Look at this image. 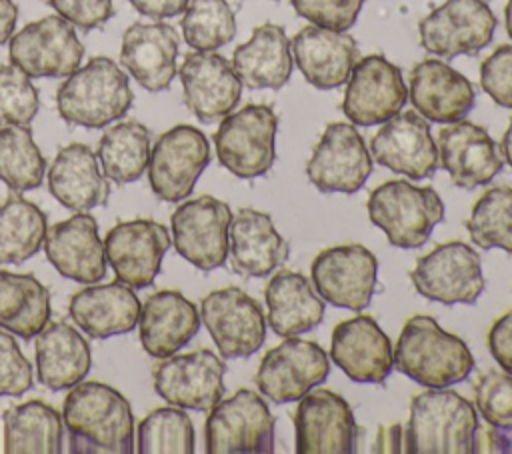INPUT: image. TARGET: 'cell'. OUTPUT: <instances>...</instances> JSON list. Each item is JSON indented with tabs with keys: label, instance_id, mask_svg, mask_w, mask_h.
<instances>
[{
	"label": "cell",
	"instance_id": "6da1fadb",
	"mask_svg": "<svg viewBox=\"0 0 512 454\" xmlns=\"http://www.w3.org/2000/svg\"><path fill=\"white\" fill-rule=\"evenodd\" d=\"M62 422L70 450L84 454L134 452V416L130 402L102 382H78L64 400Z\"/></svg>",
	"mask_w": 512,
	"mask_h": 454
},
{
	"label": "cell",
	"instance_id": "7a4b0ae2",
	"mask_svg": "<svg viewBox=\"0 0 512 454\" xmlns=\"http://www.w3.org/2000/svg\"><path fill=\"white\" fill-rule=\"evenodd\" d=\"M394 368L426 388H448L464 382L474 370L466 342L446 332L432 316H412L394 346Z\"/></svg>",
	"mask_w": 512,
	"mask_h": 454
},
{
	"label": "cell",
	"instance_id": "3957f363",
	"mask_svg": "<svg viewBox=\"0 0 512 454\" xmlns=\"http://www.w3.org/2000/svg\"><path fill=\"white\" fill-rule=\"evenodd\" d=\"M478 414L470 400L448 388H428L410 402L404 426L406 454H470Z\"/></svg>",
	"mask_w": 512,
	"mask_h": 454
},
{
	"label": "cell",
	"instance_id": "277c9868",
	"mask_svg": "<svg viewBox=\"0 0 512 454\" xmlns=\"http://www.w3.org/2000/svg\"><path fill=\"white\" fill-rule=\"evenodd\" d=\"M132 100L126 72L106 56H96L76 68L56 92L60 118L82 128L110 126L130 110Z\"/></svg>",
	"mask_w": 512,
	"mask_h": 454
},
{
	"label": "cell",
	"instance_id": "5b68a950",
	"mask_svg": "<svg viewBox=\"0 0 512 454\" xmlns=\"http://www.w3.org/2000/svg\"><path fill=\"white\" fill-rule=\"evenodd\" d=\"M368 216L396 248H420L444 218V202L430 186L388 180L368 196Z\"/></svg>",
	"mask_w": 512,
	"mask_h": 454
},
{
	"label": "cell",
	"instance_id": "8992f818",
	"mask_svg": "<svg viewBox=\"0 0 512 454\" xmlns=\"http://www.w3.org/2000/svg\"><path fill=\"white\" fill-rule=\"evenodd\" d=\"M278 116L270 104H246L226 114L214 132L220 164L238 178L266 174L276 160Z\"/></svg>",
	"mask_w": 512,
	"mask_h": 454
},
{
	"label": "cell",
	"instance_id": "52a82bcc",
	"mask_svg": "<svg viewBox=\"0 0 512 454\" xmlns=\"http://www.w3.org/2000/svg\"><path fill=\"white\" fill-rule=\"evenodd\" d=\"M204 438L208 454H272L274 416L266 400L248 388L208 410Z\"/></svg>",
	"mask_w": 512,
	"mask_h": 454
},
{
	"label": "cell",
	"instance_id": "ba28073f",
	"mask_svg": "<svg viewBox=\"0 0 512 454\" xmlns=\"http://www.w3.org/2000/svg\"><path fill=\"white\" fill-rule=\"evenodd\" d=\"M494 30L488 0H444L418 24L422 48L442 60L478 54L492 42Z\"/></svg>",
	"mask_w": 512,
	"mask_h": 454
},
{
	"label": "cell",
	"instance_id": "9c48e42d",
	"mask_svg": "<svg viewBox=\"0 0 512 454\" xmlns=\"http://www.w3.org/2000/svg\"><path fill=\"white\" fill-rule=\"evenodd\" d=\"M420 296L446 306L474 304L484 292L480 254L466 242H446L424 254L410 272Z\"/></svg>",
	"mask_w": 512,
	"mask_h": 454
},
{
	"label": "cell",
	"instance_id": "30bf717a",
	"mask_svg": "<svg viewBox=\"0 0 512 454\" xmlns=\"http://www.w3.org/2000/svg\"><path fill=\"white\" fill-rule=\"evenodd\" d=\"M210 164V142L194 126L178 124L166 130L152 146L148 182L164 202H180L190 196L196 180Z\"/></svg>",
	"mask_w": 512,
	"mask_h": 454
},
{
	"label": "cell",
	"instance_id": "8fae6325",
	"mask_svg": "<svg viewBox=\"0 0 512 454\" xmlns=\"http://www.w3.org/2000/svg\"><path fill=\"white\" fill-rule=\"evenodd\" d=\"M232 210L224 200L198 196L182 202L170 216L176 252L192 266L210 272L228 258V230Z\"/></svg>",
	"mask_w": 512,
	"mask_h": 454
},
{
	"label": "cell",
	"instance_id": "7c38bea8",
	"mask_svg": "<svg viewBox=\"0 0 512 454\" xmlns=\"http://www.w3.org/2000/svg\"><path fill=\"white\" fill-rule=\"evenodd\" d=\"M200 320L222 358H248L266 340V316L262 306L242 288L228 286L210 292L200 304Z\"/></svg>",
	"mask_w": 512,
	"mask_h": 454
},
{
	"label": "cell",
	"instance_id": "4fadbf2b",
	"mask_svg": "<svg viewBox=\"0 0 512 454\" xmlns=\"http://www.w3.org/2000/svg\"><path fill=\"white\" fill-rule=\"evenodd\" d=\"M10 62L30 78H64L80 68L84 46L62 16H44L12 34Z\"/></svg>",
	"mask_w": 512,
	"mask_h": 454
},
{
	"label": "cell",
	"instance_id": "5bb4252c",
	"mask_svg": "<svg viewBox=\"0 0 512 454\" xmlns=\"http://www.w3.org/2000/svg\"><path fill=\"white\" fill-rule=\"evenodd\" d=\"M330 374L326 350L312 340L290 336L270 348L256 372V386L262 396L276 404L296 402L322 384Z\"/></svg>",
	"mask_w": 512,
	"mask_h": 454
},
{
	"label": "cell",
	"instance_id": "9a60e30c",
	"mask_svg": "<svg viewBox=\"0 0 512 454\" xmlns=\"http://www.w3.org/2000/svg\"><path fill=\"white\" fill-rule=\"evenodd\" d=\"M310 276L318 296L338 308L364 310L378 284V260L362 244L332 246L312 260Z\"/></svg>",
	"mask_w": 512,
	"mask_h": 454
},
{
	"label": "cell",
	"instance_id": "2e32d148",
	"mask_svg": "<svg viewBox=\"0 0 512 454\" xmlns=\"http://www.w3.org/2000/svg\"><path fill=\"white\" fill-rule=\"evenodd\" d=\"M406 100L402 70L382 54H370L354 64L340 108L350 124L376 126L402 112Z\"/></svg>",
	"mask_w": 512,
	"mask_h": 454
},
{
	"label": "cell",
	"instance_id": "e0dca14e",
	"mask_svg": "<svg viewBox=\"0 0 512 454\" xmlns=\"http://www.w3.org/2000/svg\"><path fill=\"white\" fill-rule=\"evenodd\" d=\"M294 436L298 454H352L360 428L344 396L312 388L296 406Z\"/></svg>",
	"mask_w": 512,
	"mask_h": 454
},
{
	"label": "cell",
	"instance_id": "ac0fdd59",
	"mask_svg": "<svg viewBox=\"0 0 512 454\" xmlns=\"http://www.w3.org/2000/svg\"><path fill=\"white\" fill-rule=\"evenodd\" d=\"M226 364L212 350H194L162 358L152 372L154 390L168 404L208 412L224 396Z\"/></svg>",
	"mask_w": 512,
	"mask_h": 454
},
{
	"label": "cell",
	"instance_id": "d6986e66",
	"mask_svg": "<svg viewBox=\"0 0 512 454\" xmlns=\"http://www.w3.org/2000/svg\"><path fill=\"white\" fill-rule=\"evenodd\" d=\"M372 172V156L354 124L332 122L324 128L306 162L308 180L324 194H352Z\"/></svg>",
	"mask_w": 512,
	"mask_h": 454
},
{
	"label": "cell",
	"instance_id": "ffe728a7",
	"mask_svg": "<svg viewBox=\"0 0 512 454\" xmlns=\"http://www.w3.org/2000/svg\"><path fill=\"white\" fill-rule=\"evenodd\" d=\"M170 244L166 226L150 218H134L122 220L108 230L104 252L116 280L140 290L156 280Z\"/></svg>",
	"mask_w": 512,
	"mask_h": 454
},
{
	"label": "cell",
	"instance_id": "44dd1931",
	"mask_svg": "<svg viewBox=\"0 0 512 454\" xmlns=\"http://www.w3.org/2000/svg\"><path fill=\"white\" fill-rule=\"evenodd\" d=\"M370 156L380 166L412 180L428 178L440 166L430 124L416 110L398 112L382 122L370 140Z\"/></svg>",
	"mask_w": 512,
	"mask_h": 454
},
{
	"label": "cell",
	"instance_id": "7402d4cb",
	"mask_svg": "<svg viewBox=\"0 0 512 454\" xmlns=\"http://www.w3.org/2000/svg\"><path fill=\"white\" fill-rule=\"evenodd\" d=\"M182 94L186 108L204 124L230 114L242 96V82L222 54L190 52L180 70Z\"/></svg>",
	"mask_w": 512,
	"mask_h": 454
},
{
	"label": "cell",
	"instance_id": "603a6c76",
	"mask_svg": "<svg viewBox=\"0 0 512 454\" xmlns=\"http://www.w3.org/2000/svg\"><path fill=\"white\" fill-rule=\"evenodd\" d=\"M436 146L440 166L464 190L488 184L504 168V156L488 130L464 118L440 128Z\"/></svg>",
	"mask_w": 512,
	"mask_h": 454
},
{
	"label": "cell",
	"instance_id": "cb8c5ba5",
	"mask_svg": "<svg viewBox=\"0 0 512 454\" xmlns=\"http://www.w3.org/2000/svg\"><path fill=\"white\" fill-rule=\"evenodd\" d=\"M330 358L350 380L362 384H382L394 368L390 338L366 314L342 320L332 330Z\"/></svg>",
	"mask_w": 512,
	"mask_h": 454
},
{
	"label": "cell",
	"instance_id": "d4e9b609",
	"mask_svg": "<svg viewBox=\"0 0 512 454\" xmlns=\"http://www.w3.org/2000/svg\"><path fill=\"white\" fill-rule=\"evenodd\" d=\"M44 254L58 274L80 284H96L106 276V252L98 224L88 212H76L68 220L46 230Z\"/></svg>",
	"mask_w": 512,
	"mask_h": 454
},
{
	"label": "cell",
	"instance_id": "484cf974",
	"mask_svg": "<svg viewBox=\"0 0 512 454\" xmlns=\"http://www.w3.org/2000/svg\"><path fill=\"white\" fill-rule=\"evenodd\" d=\"M408 100L428 122L450 124L462 120L476 104L472 82L440 58L414 64L408 80Z\"/></svg>",
	"mask_w": 512,
	"mask_h": 454
},
{
	"label": "cell",
	"instance_id": "4316f807",
	"mask_svg": "<svg viewBox=\"0 0 512 454\" xmlns=\"http://www.w3.org/2000/svg\"><path fill=\"white\" fill-rule=\"evenodd\" d=\"M178 46L174 26L162 20L134 22L122 36L120 62L144 90L162 92L176 76Z\"/></svg>",
	"mask_w": 512,
	"mask_h": 454
},
{
	"label": "cell",
	"instance_id": "83f0119b",
	"mask_svg": "<svg viewBox=\"0 0 512 454\" xmlns=\"http://www.w3.org/2000/svg\"><path fill=\"white\" fill-rule=\"evenodd\" d=\"M292 60L304 80L318 90H334L342 86L354 64L360 60L356 40L348 32L304 26L290 40Z\"/></svg>",
	"mask_w": 512,
	"mask_h": 454
},
{
	"label": "cell",
	"instance_id": "f1b7e54d",
	"mask_svg": "<svg viewBox=\"0 0 512 454\" xmlns=\"http://www.w3.org/2000/svg\"><path fill=\"white\" fill-rule=\"evenodd\" d=\"M288 258V242L276 230L270 214L240 208L228 230V264L246 278H262L278 270Z\"/></svg>",
	"mask_w": 512,
	"mask_h": 454
},
{
	"label": "cell",
	"instance_id": "f546056e",
	"mask_svg": "<svg viewBox=\"0 0 512 454\" xmlns=\"http://www.w3.org/2000/svg\"><path fill=\"white\" fill-rule=\"evenodd\" d=\"M48 190L64 208L88 212L108 202L110 180L98 156L86 144L72 142L54 156L48 168Z\"/></svg>",
	"mask_w": 512,
	"mask_h": 454
},
{
	"label": "cell",
	"instance_id": "4dcf8cb0",
	"mask_svg": "<svg viewBox=\"0 0 512 454\" xmlns=\"http://www.w3.org/2000/svg\"><path fill=\"white\" fill-rule=\"evenodd\" d=\"M140 342L152 358H168L184 348L200 328L196 306L176 290H160L146 298L138 316Z\"/></svg>",
	"mask_w": 512,
	"mask_h": 454
},
{
	"label": "cell",
	"instance_id": "1f68e13d",
	"mask_svg": "<svg viewBox=\"0 0 512 454\" xmlns=\"http://www.w3.org/2000/svg\"><path fill=\"white\" fill-rule=\"evenodd\" d=\"M140 300L124 282L90 284L72 294L68 312L90 338H110L130 332L138 324Z\"/></svg>",
	"mask_w": 512,
	"mask_h": 454
},
{
	"label": "cell",
	"instance_id": "d6a6232c",
	"mask_svg": "<svg viewBox=\"0 0 512 454\" xmlns=\"http://www.w3.org/2000/svg\"><path fill=\"white\" fill-rule=\"evenodd\" d=\"M232 66L242 86L250 90H280L294 68L286 30L272 22L256 26L250 40L236 46Z\"/></svg>",
	"mask_w": 512,
	"mask_h": 454
},
{
	"label": "cell",
	"instance_id": "836d02e7",
	"mask_svg": "<svg viewBox=\"0 0 512 454\" xmlns=\"http://www.w3.org/2000/svg\"><path fill=\"white\" fill-rule=\"evenodd\" d=\"M266 322L282 338L314 330L324 318V300L300 272L280 270L264 290Z\"/></svg>",
	"mask_w": 512,
	"mask_h": 454
},
{
	"label": "cell",
	"instance_id": "e575fe53",
	"mask_svg": "<svg viewBox=\"0 0 512 454\" xmlns=\"http://www.w3.org/2000/svg\"><path fill=\"white\" fill-rule=\"evenodd\" d=\"M92 354L86 338L66 322H48L36 334L38 380L54 390H68L90 370Z\"/></svg>",
	"mask_w": 512,
	"mask_h": 454
},
{
	"label": "cell",
	"instance_id": "d590c367",
	"mask_svg": "<svg viewBox=\"0 0 512 454\" xmlns=\"http://www.w3.org/2000/svg\"><path fill=\"white\" fill-rule=\"evenodd\" d=\"M4 422L6 454H60L64 422L62 414L40 400L8 408Z\"/></svg>",
	"mask_w": 512,
	"mask_h": 454
},
{
	"label": "cell",
	"instance_id": "8d00e7d4",
	"mask_svg": "<svg viewBox=\"0 0 512 454\" xmlns=\"http://www.w3.org/2000/svg\"><path fill=\"white\" fill-rule=\"evenodd\" d=\"M50 290L32 274L0 270V328L32 340L50 322Z\"/></svg>",
	"mask_w": 512,
	"mask_h": 454
},
{
	"label": "cell",
	"instance_id": "74e56055",
	"mask_svg": "<svg viewBox=\"0 0 512 454\" xmlns=\"http://www.w3.org/2000/svg\"><path fill=\"white\" fill-rule=\"evenodd\" d=\"M150 150V130L136 120H122L104 130L98 142V162L104 176L122 186L146 172Z\"/></svg>",
	"mask_w": 512,
	"mask_h": 454
},
{
	"label": "cell",
	"instance_id": "f35d334b",
	"mask_svg": "<svg viewBox=\"0 0 512 454\" xmlns=\"http://www.w3.org/2000/svg\"><path fill=\"white\" fill-rule=\"evenodd\" d=\"M46 214L20 192L0 204V264H22L44 244Z\"/></svg>",
	"mask_w": 512,
	"mask_h": 454
},
{
	"label": "cell",
	"instance_id": "ab89813d",
	"mask_svg": "<svg viewBox=\"0 0 512 454\" xmlns=\"http://www.w3.org/2000/svg\"><path fill=\"white\" fill-rule=\"evenodd\" d=\"M46 160L28 126L6 124L0 128V180L12 192L34 190L42 184Z\"/></svg>",
	"mask_w": 512,
	"mask_h": 454
},
{
	"label": "cell",
	"instance_id": "60d3db41",
	"mask_svg": "<svg viewBox=\"0 0 512 454\" xmlns=\"http://www.w3.org/2000/svg\"><path fill=\"white\" fill-rule=\"evenodd\" d=\"M466 230L478 248L512 254V188H488L472 206Z\"/></svg>",
	"mask_w": 512,
	"mask_h": 454
},
{
	"label": "cell",
	"instance_id": "b9f144b4",
	"mask_svg": "<svg viewBox=\"0 0 512 454\" xmlns=\"http://www.w3.org/2000/svg\"><path fill=\"white\" fill-rule=\"evenodd\" d=\"M180 28L190 48L216 52L234 38L236 16L226 0H190Z\"/></svg>",
	"mask_w": 512,
	"mask_h": 454
},
{
	"label": "cell",
	"instance_id": "7bdbcfd3",
	"mask_svg": "<svg viewBox=\"0 0 512 454\" xmlns=\"http://www.w3.org/2000/svg\"><path fill=\"white\" fill-rule=\"evenodd\" d=\"M136 444L140 454H192L194 424L184 408H156L138 424Z\"/></svg>",
	"mask_w": 512,
	"mask_h": 454
},
{
	"label": "cell",
	"instance_id": "ee69618b",
	"mask_svg": "<svg viewBox=\"0 0 512 454\" xmlns=\"http://www.w3.org/2000/svg\"><path fill=\"white\" fill-rule=\"evenodd\" d=\"M38 108L40 98L30 76L14 64L0 66V124L28 126Z\"/></svg>",
	"mask_w": 512,
	"mask_h": 454
},
{
	"label": "cell",
	"instance_id": "f6af8a7d",
	"mask_svg": "<svg viewBox=\"0 0 512 454\" xmlns=\"http://www.w3.org/2000/svg\"><path fill=\"white\" fill-rule=\"evenodd\" d=\"M474 402L490 426L512 430V374L504 370L480 374L474 382Z\"/></svg>",
	"mask_w": 512,
	"mask_h": 454
},
{
	"label": "cell",
	"instance_id": "bcb514c9",
	"mask_svg": "<svg viewBox=\"0 0 512 454\" xmlns=\"http://www.w3.org/2000/svg\"><path fill=\"white\" fill-rule=\"evenodd\" d=\"M290 4L314 26L348 32L356 24L364 0H290Z\"/></svg>",
	"mask_w": 512,
	"mask_h": 454
},
{
	"label": "cell",
	"instance_id": "7dc6e473",
	"mask_svg": "<svg viewBox=\"0 0 512 454\" xmlns=\"http://www.w3.org/2000/svg\"><path fill=\"white\" fill-rule=\"evenodd\" d=\"M32 364L16 338L0 328V396H22L32 388Z\"/></svg>",
	"mask_w": 512,
	"mask_h": 454
},
{
	"label": "cell",
	"instance_id": "c3c4849f",
	"mask_svg": "<svg viewBox=\"0 0 512 454\" xmlns=\"http://www.w3.org/2000/svg\"><path fill=\"white\" fill-rule=\"evenodd\" d=\"M480 84L498 106L512 110V44L498 46L482 62Z\"/></svg>",
	"mask_w": 512,
	"mask_h": 454
},
{
	"label": "cell",
	"instance_id": "681fc988",
	"mask_svg": "<svg viewBox=\"0 0 512 454\" xmlns=\"http://www.w3.org/2000/svg\"><path fill=\"white\" fill-rule=\"evenodd\" d=\"M50 6L74 28L94 30L114 16V0H48Z\"/></svg>",
	"mask_w": 512,
	"mask_h": 454
},
{
	"label": "cell",
	"instance_id": "f907efd6",
	"mask_svg": "<svg viewBox=\"0 0 512 454\" xmlns=\"http://www.w3.org/2000/svg\"><path fill=\"white\" fill-rule=\"evenodd\" d=\"M486 342L496 364L504 372L512 374V310L494 320L488 330Z\"/></svg>",
	"mask_w": 512,
	"mask_h": 454
},
{
	"label": "cell",
	"instance_id": "816d5d0a",
	"mask_svg": "<svg viewBox=\"0 0 512 454\" xmlns=\"http://www.w3.org/2000/svg\"><path fill=\"white\" fill-rule=\"evenodd\" d=\"M130 4L152 20H164L178 16L186 10L190 0H130Z\"/></svg>",
	"mask_w": 512,
	"mask_h": 454
},
{
	"label": "cell",
	"instance_id": "f5cc1de1",
	"mask_svg": "<svg viewBox=\"0 0 512 454\" xmlns=\"http://www.w3.org/2000/svg\"><path fill=\"white\" fill-rule=\"evenodd\" d=\"M512 442L500 428H476L474 434V452H490V454H502L510 452Z\"/></svg>",
	"mask_w": 512,
	"mask_h": 454
},
{
	"label": "cell",
	"instance_id": "db71d44e",
	"mask_svg": "<svg viewBox=\"0 0 512 454\" xmlns=\"http://www.w3.org/2000/svg\"><path fill=\"white\" fill-rule=\"evenodd\" d=\"M372 452H404V428L400 424L392 426H382L374 438Z\"/></svg>",
	"mask_w": 512,
	"mask_h": 454
},
{
	"label": "cell",
	"instance_id": "11a10c76",
	"mask_svg": "<svg viewBox=\"0 0 512 454\" xmlns=\"http://www.w3.org/2000/svg\"><path fill=\"white\" fill-rule=\"evenodd\" d=\"M18 22V6L12 0H0V44L8 42Z\"/></svg>",
	"mask_w": 512,
	"mask_h": 454
},
{
	"label": "cell",
	"instance_id": "9f6ffc18",
	"mask_svg": "<svg viewBox=\"0 0 512 454\" xmlns=\"http://www.w3.org/2000/svg\"><path fill=\"white\" fill-rule=\"evenodd\" d=\"M500 152L504 156V162H508L512 166V118H510V124L502 136V142H500Z\"/></svg>",
	"mask_w": 512,
	"mask_h": 454
},
{
	"label": "cell",
	"instance_id": "6f0895ef",
	"mask_svg": "<svg viewBox=\"0 0 512 454\" xmlns=\"http://www.w3.org/2000/svg\"><path fill=\"white\" fill-rule=\"evenodd\" d=\"M504 26H506V34L512 40V0H508L504 8Z\"/></svg>",
	"mask_w": 512,
	"mask_h": 454
}]
</instances>
